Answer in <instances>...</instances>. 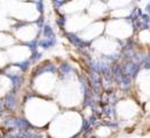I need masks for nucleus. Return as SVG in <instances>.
Instances as JSON below:
<instances>
[{"label": "nucleus", "mask_w": 150, "mask_h": 138, "mask_svg": "<svg viewBox=\"0 0 150 138\" xmlns=\"http://www.w3.org/2000/svg\"><path fill=\"white\" fill-rule=\"evenodd\" d=\"M36 9L38 11L39 14H42L44 9H45V6H44V0H37L36 2Z\"/></svg>", "instance_id": "1"}, {"label": "nucleus", "mask_w": 150, "mask_h": 138, "mask_svg": "<svg viewBox=\"0 0 150 138\" xmlns=\"http://www.w3.org/2000/svg\"><path fill=\"white\" fill-rule=\"evenodd\" d=\"M54 44H55V39H50V40H42V41H40V45H41L42 47H45V49H50V47H52Z\"/></svg>", "instance_id": "2"}, {"label": "nucleus", "mask_w": 150, "mask_h": 138, "mask_svg": "<svg viewBox=\"0 0 150 138\" xmlns=\"http://www.w3.org/2000/svg\"><path fill=\"white\" fill-rule=\"evenodd\" d=\"M44 35L46 36V37L50 38L54 34H53V30H52V28H50V25L47 24L46 26H45V29H44Z\"/></svg>", "instance_id": "3"}, {"label": "nucleus", "mask_w": 150, "mask_h": 138, "mask_svg": "<svg viewBox=\"0 0 150 138\" xmlns=\"http://www.w3.org/2000/svg\"><path fill=\"white\" fill-rule=\"evenodd\" d=\"M141 19H142V21H143L144 23H150V15L148 13H147V14H142Z\"/></svg>", "instance_id": "4"}, {"label": "nucleus", "mask_w": 150, "mask_h": 138, "mask_svg": "<svg viewBox=\"0 0 150 138\" xmlns=\"http://www.w3.org/2000/svg\"><path fill=\"white\" fill-rule=\"evenodd\" d=\"M42 23H44V16H42V15H40L37 20V24H38V28H39V29H41V28H42Z\"/></svg>", "instance_id": "5"}, {"label": "nucleus", "mask_w": 150, "mask_h": 138, "mask_svg": "<svg viewBox=\"0 0 150 138\" xmlns=\"http://www.w3.org/2000/svg\"><path fill=\"white\" fill-rule=\"evenodd\" d=\"M144 9H146V12L148 13V14H150V1L146 5V8Z\"/></svg>", "instance_id": "6"}, {"label": "nucleus", "mask_w": 150, "mask_h": 138, "mask_svg": "<svg viewBox=\"0 0 150 138\" xmlns=\"http://www.w3.org/2000/svg\"><path fill=\"white\" fill-rule=\"evenodd\" d=\"M4 112V107H2V101L0 100V114Z\"/></svg>", "instance_id": "7"}, {"label": "nucleus", "mask_w": 150, "mask_h": 138, "mask_svg": "<svg viewBox=\"0 0 150 138\" xmlns=\"http://www.w3.org/2000/svg\"><path fill=\"white\" fill-rule=\"evenodd\" d=\"M137 1H141V0H137Z\"/></svg>", "instance_id": "8"}, {"label": "nucleus", "mask_w": 150, "mask_h": 138, "mask_svg": "<svg viewBox=\"0 0 150 138\" xmlns=\"http://www.w3.org/2000/svg\"><path fill=\"white\" fill-rule=\"evenodd\" d=\"M52 1H54V0H52Z\"/></svg>", "instance_id": "9"}]
</instances>
